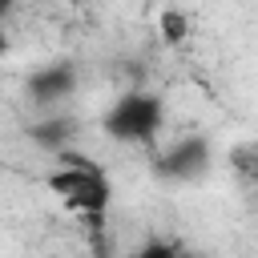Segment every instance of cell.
Listing matches in <instances>:
<instances>
[{
    "instance_id": "cell-1",
    "label": "cell",
    "mask_w": 258,
    "mask_h": 258,
    "mask_svg": "<svg viewBox=\"0 0 258 258\" xmlns=\"http://www.w3.org/2000/svg\"><path fill=\"white\" fill-rule=\"evenodd\" d=\"M56 169L44 177V185L77 214H85L89 222H105V210L113 206V181L105 169H97L85 153L77 149H60L56 153Z\"/></svg>"
},
{
    "instance_id": "cell-2",
    "label": "cell",
    "mask_w": 258,
    "mask_h": 258,
    "mask_svg": "<svg viewBox=\"0 0 258 258\" xmlns=\"http://www.w3.org/2000/svg\"><path fill=\"white\" fill-rule=\"evenodd\" d=\"M161 97L153 93H125L109 105V113L101 117V129L113 137V141H129V145H145L157 137L161 129Z\"/></svg>"
},
{
    "instance_id": "cell-3",
    "label": "cell",
    "mask_w": 258,
    "mask_h": 258,
    "mask_svg": "<svg viewBox=\"0 0 258 258\" xmlns=\"http://www.w3.org/2000/svg\"><path fill=\"white\" fill-rule=\"evenodd\" d=\"M210 161H214L210 141H206L202 133H185V137H177L173 145H165V149L153 157V169H157V177H165V181H194V177H202V173L210 169Z\"/></svg>"
},
{
    "instance_id": "cell-4",
    "label": "cell",
    "mask_w": 258,
    "mask_h": 258,
    "mask_svg": "<svg viewBox=\"0 0 258 258\" xmlns=\"http://www.w3.org/2000/svg\"><path fill=\"white\" fill-rule=\"evenodd\" d=\"M73 89H77V64H69V60L44 64V69H36L32 81H28V97H32L36 105H56V101L73 97Z\"/></svg>"
},
{
    "instance_id": "cell-5",
    "label": "cell",
    "mask_w": 258,
    "mask_h": 258,
    "mask_svg": "<svg viewBox=\"0 0 258 258\" xmlns=\"http://www.w3.org/2000/svg\"><path fill=\"white\" fill-rule=\"evenodd\" d=\"M28 137H32L40 149H48V153H60V149H69L73 121H69V117H48V121H36V125L28 129Z\"/></svg>"
},
{
    "instance_id": "cell-6",
    "label": "cell",
    "mask_w": 258,
    "mask_h": 258,
    "mask_svg": "<svg viewBox=\"0 0 258 258\" xmlns=\"http://www.w3.org/2000/svg\"><path fill=\"white\" fill-rule=\"evenodd\" d=\"M157 28H161V40H165L169 48H177V44H185V36H189V16H185L181 8H161Z\"/></svg>"
},
{
    "instance_id": "cell-7",
    "label": "cell",
    "mask_w": 258,
    "mask_h": 258,
    "mask_svg": "<svg viewBox=\"0 0 258 258\" xmlns=\"http://www.w3.org/2000/svg\"><path fill=\"white\" fill-rule=\"evenodd\" d=\"M133 258H177V246L173 242H161V238H153V242H145Z\"/></svg>"
},
{
    "instance_id": "cell-8",
    "label": "cell",
    "mask_w": 258,
    "mask_h": 258,
    "mask_svg": "<svg viewBox=\"0 0 258 258\" xmlns=\"http://www.w3.org/2000/svg\"><path fill=\"white\" fill-rule=\"evenodd\" d=\"M8 52V32H4V20H0V56Z\"/></svg>"
},
{
    "instance_id": "cell-9",
    "label": "cell",
    "mask_w": 258,
    "mask_h": 258,
    "mask_svg": "<svg viewBox=\"0 0 258 258\" xmlns=\"http://www.w3.org/2000/svg\"><path fill=\"white\" fill-rule=\"evenodd\" d=\"M12 8H16V0H0V20H4V16L12 12Z\"/></svg>"
},
{
    "instance_id": "cell-10",
    "label": "cell",
    "mask_w": 258,
    "mask_h": 258,
    "mask_svg": "<svg viewBox=\"0 0 258 258\" xmlns=\"http://www.w3.org/2000/svg\"><path fill=\"white\" fill-rule=\"evenodd\" d=\"M177 258H202V254H194V250H177Z\"/></svg>"
},
{
    "instance_id": "cell-11",
    "label": "cell",
    "mask_w": 258,
    "mask_h": 258,
    "mask_svg": "<svg viewBox=\"0 0 258 258\" xmlns=\"http://www.w3.org/2000/svg\"><path fill=\"white\" fill-rule=\"evenodd\" d=\"M254 181H258V165H254Z\"/></svg>"
}]
</instances>
